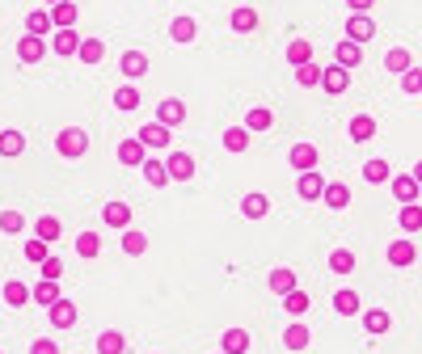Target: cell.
I'll return each mask as SVG.
<instances>
[{
	"mask_svg": "<svg viewBox=\"0 0 422 354\" xmlns=\"http://www.w3.org/2000/svg\"><path fill=\"white\" fill-rule=\"evenodd\" d=\"M55 148H59V156L76 160V156H85V148H89V135H85L80 127H63V131L55 135Z\"/></svg>",
	"mask_w": 422,
	"mask_h": 354,
	"instance_id": "1",
	"label": "cell"
},
{
	"mask_svg": "<svg viewBox=\"0 0 422 354\" xmlns=\"http://www.w3.org/2000/svg\"><path fill=\"white\" fill-rule=\"evenodd\" d=\"M372 34H376V21H372L368 13H351V21H347V38L364 46V42H368Z\"/></svg>",
	"mask_w": 422,
	"mask_h": 354,
	"instance_id": "2",
	"label": "cell"
},
{
	"mask_svg": "<svg viewBox=\"0 0 422 354\" xmlns=\"http://www.w3.org/2000/svg\"><path fill=\"white\" fill-rule=\"evenodd\" d=\"M165 169H169V182H190V177H194V156L173 152V156L165 160Z\"/></svg>",
	"mask_w": 422,
	"mask_h": 354,
	"instance_id": "3",
	"label": "cell"
},
{
	"mask_svg": "<svg viewBox=\"0 0 422 354\" xmlns=\"http://www.w3.org/2000/svg\"><path fill=\"white\" fill-rule=\"evenodd\" d=\"M46 312H51V325H55V329H72V325H76V304L63 300V296H59Z\"/></svg>",
	"mask_w": 422,
	"mask_h": 354,
	"instance_id": "4",
	"label": "cell"
},
{
	"mask_svg": "<svg viewBox=\"0 0 422 354\" xmlns=\"http://www.w3.org/2000/svg\"><path fill=\"white\" fill-rule=\"evenodd\" d=\"M347 84H351V72L347 68H321V89L325 93H347Z\"/></svg>",
	"mask_w": 422,
	"mask_h": 354,
	"instance_id": "5",
	"label": "cell"
},
{
	"mask_svg": "<svg viewBox=\"0 0 422 354\" xmlns=\"http://www.w3.org/2000/svg\"><path fill=\"white\" fill-rule=\"evenodd\" d=\"M182 118H186V106H182L178 97H165V101L156 106V122H165L169 131H173V127H178Z\"/></svg>",
	"mask_w": 422,
	"mask_h": 354,
	"instance_id": "6",
	"label": "cell"
},
{
	"mask_svg": "<svg viewBox=\"0 0 422 354\" xmlns=\"http://www.w3.org/2000/svg\"><path fill=\"white\" fill-rule=\"evenodd\" d=\"M144 148H169V127L165 122H148V127H139V135H135Z\"/></svg>",
	"mask_w": 422,
	"mask_h": 354,
	"instance_id": "7",
	"label": "cell"
},
{
	"mask_svg": "<svg viewBox=\"0 0 422 354\" xmlns=\"http://www.w3.org/2000/svg\"><path fill=\"white\" fill-rule=\"evenodd\" d=\"M418 182H414V173H402V177H393V198L406 207V203H418Z\"/></svg>",
	"mask_w": 422,
	"mask_h": 354,
	"instance_id": "8",
	"label": "cell"
},
{
	"mask_svg": "<svg viewBox=\"0 0 422 354\" xmlns=\"http://www.w3.org/2000/svg\"><path fill=\"white\" fill-rule=\"evenodd\" d=\"M42 55H46V42H42V38H34V34H25V38L17 42V59H21V63H38Z\"/></svg>",
	"mask_w": 422,
	"mask_h": 354,
	"instance_id": "9",
	"label": "cell"
},
{
	"mask_svg": "<svg viewBox=\"0 0 422 354\" xmlns=\"http://www.w3.org/2000/svg\"><path fill=\"white\" fill-rule=\"evenodd\" d=\"M334 59H338V68H355V63H364V51H359V42H351V38H342L338 42V51H334Z\"/></svg>",
	"mask_w": 422,
	"mask_h": 354,
	"instance_id": "10",
	"label": "cell"
},
{
	"mask_svg": "<svg viewBox=\"0 0 422 354\" xmlns=\"http://www.w3.org/2000/svg\"><path fill=\"white\" fill-rule=\"evenodd\" d=\"M296 190H300V198H321V194H325V182H321L317 169H309V173H300Z\"/></svg>",
	"mask_w": 422,
	"mask_h": 354,
	"instance_id": "11",
	"label": "cell"
},
{
	"mask_svg": "<svg viewBox=\"0 0 422 354\" xmlns=\"http://www.w3.org/2000/svg\"><path fill=\"white\" fill-rule=\"evenodd\" d=\"M118 68H123V76H131V80H135V76H144V72H148V55H144V51H127V55L118 59Z\"/></svg>",
	"mask_w": 422,
	"mask_h": 354,
	"instance_id": "12",
	"label": "cell"
},
{
	"mask_svg": "<svg viewBox=\"0 0 422 354\" xmlns=\"http://www.w3.org/2000/svg\"><path fill=\"white\" fill-rule=\"evenodd\" d=\"M372 135H376V118H372V114H355V118H351V139H355V144H368Z\"/></svg>",
	"mask_w": 422,
	"mask_h": 354,
	"instance_id": "13",
	"label": "cell"
},
{
	"mask_svg": "<svg viewBox=\"0 0 422 354\" xmlns=\"http://www.w3.org/2000/svg\"><path fill=\"white\" fill-rule=\"evenodd\" d=\"M287 160H292L300 173H309V169H317V148H313V144H296Z\"/></svg>",
	"mask_w": 422,
	"mask_h": 354,
	"instance_id": "14",
	"label": "cell"
},
{
	"mask_svg": "<svg viewBox=\"0 0 422 354\" xmlns=\"http://www.w3.org/2000/svg\"><path fill=\"white\" fill-rule=\"evenodd\" d=\"M266 211H271V198H266V194H245V198H241V215H245V220H262Z\"/></svg>",
	"mask_w": 422,
	"mask_h": 354,
	"instance_id": "15",
	"label": "cell"
},
{
	"mask_svg": "<svg viewBox=\"0 0 422 354\" xmlns=\"http://www.w3.org/2000/svg\"><path fill=\"white\" fill-rule=\"evenodd\" d=\"M271 291H275V296H287V291H296V270H292V266H279V270H271Z\"/></svg>",
	"mask_w": 422,
	"mask_h": 354,
	"instance_id": "16",
	"label": "cell"
},
{
	"mask_svg": "<svg viewBox=\"0 0 422 354\" xmlns=\"http://www.w3.org/2000/svg\"><path fill=\"white\" fill-rule=\"evenodd\" d=\"M30 300L42 304V308H51V304L59 300V283H55V279H42L38 287H30Z\"/></svg>",
	"mask_w": 422,
	"mask_h": 354,
	"instance_id": "17",
	"label": "cell"
},
{
	"mask_svg": "<svg viewBox=\"0 0 422 354\" xmlns=\"http://www.w3.org/2000/svg\"><path fill=\"white\" fill-rule=\"evenodd\" d=\"M309 342H313V329H309V325H287V329H283V346H287V350H304Z\"/></svg>",
	"mask_w": 422,
	"mask_h": 354,
	"instance_id": "18",
	"label": "cell"
},
{
	"mask_svg": "<svg viewBox=\"0 0 422 354\" xmlns=\"http://www.w3.org/2000/svg\"><path fill=\"white\" fill-rule=\"evenodd\" d=\"M51 21H55L59 30H72V25H76V4H72V0L51 4Z\"/></svg>",
	"mask_w": 422,
	"mask_h": 354,
	"instance_id": "19",
	"label": "cell"
},
{
	"mask_svg": "<svg viewBox=\"0 0 422 354\" xmlns=\"http://www.w3.org/2000/svg\"><path fill=\"white\" fill-rule=\"evenodd\" d=\"M51 51H55V55H76V51H80V38H76V30H59V34L51 38Z\"/></svg>",
	"mask_w": 422,
	"mask_h": 354,
	"instance_id": "20",
	"label": "cell"
},
{
	"mask_svg": "<svg viewBox=\"0 0 422 354\" xmlns=\"http://www.w3.org/2000/svg\"><path fill=\"white\" fill-rule=\"evenodd\" d=\"M385 68H389V72H397V76H402V72H410V68H414V55H410V51H406V46H393V51H389V55H385Z\"/></svg>",
	"mask_w": 422,
	"mask_h": 354,
	"instance_id": "21",
	"label": "cell"
},
{
	"mask_svg": "<svg viewBox=\"0 0 422 354\" xmlns=\"http://www.w3.org/2000/svg\"><path fill=\"white\" fill-rule=\"evenodd\" d=\"M101 220H106L110 228H127V224H131V207H127V203H106Z\"/></svg>",
	"mask_w": 422,
	"mask_h": 354,
	"instance_id": "22",
	"label": "cell"
},
{
	"mask_svg": "<svg viewBox=\"0 0 422 354\" xmlns=\"http://www.w3.org/2000/svg\"><path fill=\"white\" fill-rule=\"evenodd\" d=\"M414 258H418V253H414V241H393V245H389V262H393V266H414Z\"/></svg>",
	"mask_w": 422,
	"mask_h": 354,
	"instance_id": "23",
	"label": "cell"
},
{
	"mask_svg": "<svg viewBox=\"0 0 422 354\" xmlns=\"http://www.w3.org/2000/svg\"><path fill=\"white\" fill-rule=\"evenodd\" d=\"M220 346H224V354H245L249 350V334H245V329H224V342H220Z\"/></svg>",
	"mask_w": 422,
	"mask_h": 354,
	"instance_id": "24",
	"label": "cell"
},
{
	"mask_svg": "<svg viewBox=\"0 0 422 354\" xmlns=\"http://www.w3.org/2000/svg\"><path fill=\"white\" fill-rule=\"evenodd\" d=\"M118 160H123V165H144V160H148V156H144V144H139V139H123V144H118Z\"/></svg>",
	"mask_w": 422,
	"mask_h": 354,
	"instance_id": "25",
	"label": "cell"
},
{
	"mask_svg": "<svg viewBox=\"0 0 422 354\" xmlns=\"http://www.w3.org/2000/svg\"><path fill=\"white\" fill-rule=\"evenodd\" d=\"M321 198H325V203H330L334 211H342V207L351 203V190H347L342 182H325V194H321Z\"/></svg>",
	"mask_w": 422,
	"mask_h": 354,
	"instance_id": "26",
	"label": "cell"
},
{
	"mask_svg": "<svg viewBox=\"0 0 422 354\" xmlns=\"http://www.w3.org/2000/svg\"><path fill=\"white\" fill-rule=\"evenodd\" d=\"M25 152V135L21 131H0V156H21Z\"/></svg>",
	"mask_w": 422,
	"mask_h": 354,
	"instance_id": "27",
	"label": "cell"
},
{
	"mask_svg": "<svg viewBox=\"0 0 422 354\" xmlns=\"http://www.w3.org/2000/svg\"><path fill=\"white\" fill-rule=\"evenodd\" d=\"M397 224H402V232H418L422 228V207L418 203H406L402 215H397Z\"/></svg>",
	"mask_w": 422,
	"mask_h": 354,
	"instance_id": "28",
	"label": "cell"
},
{
	"mask_svg": "<svg viewBox=\"0 0 422 354\" xmlns=\"http://www.w3.org/2000/svg\"><path fill=\"white\" fill-rule=\"evenodd\" d=\"M232 30L237 34H254L258 30V13L254 8H232Z\"/></svg>",
	"mask_w": 422,
	"mask_h": 354,
	"instance_id": "29",
	"label": "cell"
},
{
	"mask_svg": "<svg viewBox=\"0 0 422 354\" xmlns=\"http://www.w3.org/2000/svg\"><path fill=\"white\" fill-rule=\"evenodd\" d=\"M51 25H55V21H51V13H42V8H34V13L25 17V34H34V38H42Z\"/></svg>",
	"mask_w": 422,
	"mask_h": 354,
	"instance_id": "30",
	"label": "cell"
},
{
	"mask_svg": "<svg viewBox=\"0 0 422 354\" xmlns=\"http://www.w3.org/2000/svg\"><path fill=\"white\" fill-rule=\"evenodd\" d=\"M271 122H275V114H271L266 106H254V110L245 114V131H266Z\"/></svg>",
	"mask_w": 422,
	"mask_h": 354,
	"instance_id": "31",
	"label": "cell"
},
{
	"mask_svg": "<svg viewBox=\"0 0 422 354\" xmlns=\"http://www.w3.org/2000/svg\"><path fill=\"white\" fill-rule=\"evenodd\" d=\"M364 177L372 182V186H380V182H389L393 173H389V160H380V156H372L368 165H364Z\"/></svg>",
	"mask_w": 422,
	"mask_h": 354,
	"instance_id": "32",
	"label": "cell"
},
{
	"mask_svg": "<svg viewBox=\"0 0 422 354\" xmlns=\"http://www.w3.org/2000/svg\"><path fill=\"white\" fill-rule=\"evenodd\" d=\"M59 232H63V228H59V220H55V215H42V220L34 224V236H38V241H46V245H51V241H59Z\"/></svg>",
	"mask_w": 422,
	"mask_h": 354,
	"instance_id": "33",
	"label": "cell"
},
{
	"mask_svg": "<svg viewBox=\"0 0 422 354\" xmlns=\"http://www.w3.org/2000/svg\"><path fill=\"white\" fill-rule=\"evenodd\" d=\"M389 325H393V321H389V312H385V308L364 312V329H368V334H389Z\"/></svg>",
	"mask_w": 422,
	"mask_h": 354,
	"instance_id": "34",
	"label": "cell"
},
{
	"mask_svg": "<svg viewBox=\"0 0 422 354\" xmlns=\"http://www.w3.org/2000/svg\"><path fill=\"white\" fill-rule=\"evenodd\" d=\"M101 55H106V46H101L97 38H85V42H80V51H76V59H80V63H101Z\"/></svg>",
	"mask_w": 422,
	"mask_h": 354,
	"instance_id": "35",
	"label": "cell"
},
{
	"mask_svg": "<svg viewBox=\"0 0 422 354\" xmlns=\"http://www.w3.org/2000/svg\"><path fill=\"white\" fill-rule=\"evenodd\" d=\"M287 63H296V68H304V63H313V46H309L304 38H296V42L287 46Z\"/></svg>",
	"mask_w": 422,
	"mask_h": 354,
	"instance_id": "36",
	"label": "cell"
},
{
	"mask_svg": "<svg viewBox=\"0 0 422 354\" xmlns=\"http://www.w3.org/2000/svg\"><path fill=\"white\" fill-rule=\"evenodd\" d=\"M224 148H228V152H245V148H249V131H245V127H228V131H224Z\"/></svg>",
	"mask_w": 422,
	"mask_h": 354,
	"instance_id": "37",
	"label": "cell"
},
{
	"mask_svg": "<svg viewBox=\"0 0 422 354\" xmlns=\"http://www.w3.org/2000/svg\"><path fill=\"white\" fill-rule=\"evenodd\" d=\"M144 177H148V186H165L169 182V169H165V160H144Z\"/></svg>",
	"mask_w": 422,
	"mask_h": 354,
	"instance_id": "38",
	"label": "cell"
},
{
	"mask_svg": "<svg viewBox=\"0 0 422 354\" xmlns=\"http://www.w3.org/2000/svg\"><path fill=\"white\" fill-rule=\"evenodd\" d=\"M76 253H80V258H97V253H101V236H97V232H80V236H76Z\"/></svg>",
	"mask_w": 422,
	"mask_h": 354,
	"instance_id": "39",
	"label": "cell"
},
{
	"mask_svg": "<svg viewBox=\"0 0 422 354\" xmlns=\"http://www.w3.org/2000/svg\"><path fill=\"white\" fill-rule=\"evenodd\" d=\"M330 270H334V274H351V270H355V253H351V249H334V253H330Z\"/></svg>",
	"mask_w": 422,
	"mask_h": 354,
	"instance_id": "40",
	"label": "cell"
},
{
	"mask_svg": "<svg viewBox=\"0 0 422 354\" xmlns=\"http://www.w3.org/2000/svg\"><path fill=\"white\" fill-rule=\"evenodd\" d=\"M4 300H8L13 308H21V304H30V287L17 283V279H8V283H4Z\"/></svg>",
	"mask_w": 422,
	"mask_h": 354,
	"instance_id": "41",
	"label": "cell"
},
{
	"mask_svg": "<svg viewBox=\"0 0 422 354\" xmlns=\"http://www.w3.org/2000/svg\"><path fill=\"white\" fill-rule=\"evenodd\" d=\"M309 304H313V300H309V291H287V296H283V308H287L292 317H304V312H309Z\"/></svg>",
	"mask_w": 422,
	"mask_h": 354,
	"instance_id": "42",
	"label": "cell"
},
{
	"mask_svg": "<svg viewBox=\"0 0 422 354\" xmlns=\"http://www.w3.org/2000/svg\"><path fill=\"white\" fill-rule=\"evenodd\" d=\"M169 34H173V42H194V21L190 17H173Z\"/></svg>",
	"mask_w": 422,
	"mask_h": 354,
	"instance_id": "43",
	"label": "cell"
},
{
	"mask_svg": "<svg viewBox=\"0 0 422 354\" xmlns=\"http://www.w3.org/2000/svg\"><path fill=\"white\" fill-rule=\"evenodd\" d=\"M123 334H114V329H106L101 338H97V354H123Z\"/></svg>",
	"mask_w": 422,
	"mask_h": 354,
	"instance_id": "44",
	"label": "cell"
},
{
	"mask_svg": "<svg viewBox=\"0 0 422 354\" xmlns=\"http://www.w3.org/2000/svg\"><path fill=\"white\" fill-rule=\"evenodd\" d=\"M144 249H148V236H144V232H123V253L139 258Z\"/></svg>",
	"mask_w": 422,
	"mask_h": 354,
	"instance_id": "45",
	"label": "cell"
},
{
	"mask_svg": "<svg viewBox=\"0 0 422 354\" xmlns=\"http://www.w3.org/2000/svg\"><path fill=\"white\" fill-rule=\"evenodd\" d=\"M334 308H338L342 317H355V312H359V296H355V291H338V296H334Z\"/></svg>",
	"mask_w": 422,
	"mask_h": 354,
	"instance_id": "46",
	"label": "cell"
},
{
	"mask_svg": "<svg viewBox=\"0 0 422 354\" xmlns=\"http://www.w3.org/2000/svg\"><path fill=\"white\" fill-rule=\"evenodd\" d=\"M296 84H304V89L321 84V68H317V63H304V68H296Z\"/></svg>",
	"mask_w": 422,
	"mask_h": 354,
	"instance_id": "47",
	"label": "cell"
},
{
	"mask_svg": "<svg viewBox=\"0 0 422 354\" xmlns=\"http://www.w3.org/2000/svg\"><path fill=\"white\" fill-rule=\"evenodd\" d=\"M114 106H118V110H135V106H139V89H131V84H123V89L114 93Z\"/></svg>",
	"mask_w": 422,
	"mask_h": 354,
	"instance_id": "48",
	"label": "cell"
},
{
	"mask_svg": "<svg viewBox=\"0 0 422 354\" xmlns=\"http://www.w3.org/2000/svg\"><path fill=\"white\" fill-rule=\"evenodd\" d=\"M25 228V220H21V211H0V232H21Z\"/></svg>",
	"mask_w": 422,
	"mask_h": 354,
	"instance_id": "49",
	"label": "cell"
},
{
	"mask_svg": "<svg viewBox=\"0 0 422 354\" xmlns=\"http://www.w3.org/2000/svg\"><path fill=\"white\" fill-rule=\"evenodd\" d=\"M46 258H51V253H46V241H38V236L25 241V262H38V266H42Z\"/></svg>",
	"mask_w": 422,
	"mask_h": 354,
	"instance_id": "50",
	"label": "cell"
},
{
	"mask_svg": "<svg viewBox=\"0 0 422 354\" xmlns=\"http://www.w3.org/2000/svg\"><path fill=\"white\" fill-rule=\"evenodd\" d=\"M402 89L414 97V93H422V68H410V72H402Z\"/></svg>",
	"mask_w": 422,
	"mask_h": 354,
	"instance_id": "51",
	"label": "cell"
},
{
	"mask_svg": "<svg viewBox=\"0 0 422 354\" xmlns=\"http://www.w3.org/2000/svg\"><path fill=\"white\" fill-rule=\"evenodd\" d=\"M59 274H63V262H59V258H46V262H42V279H55V283H59Z\"/></svg>",
	"mask_w": 422,
	"mask_h": 354,
	"instance_id": "52",
	"label": "cell"
},
{
	"mask_svg": "<svg viewBox=\"0 0 422 354\" xmlns=\"http://www.w3.org/2000/svg\"><path fill=\"white\" fill-rule=\"evenodd\" d=\"M30 354H59V346H55L51 338H38V342L30 346Z\"/></svg>",
	"mask_w": 422,
	"mask_h": 354,
	"instance_id": "53",
	"label": "cell"
},
{
	"mask_svg": "<svg viewBox=\"0 0 422 354\" xmlns=\"http://www.w3.org/2000/svg\"><path fill=\"white\" fill-rule=\"evenodd\" d=\"M347 4H351V13H368V8H372L376 0H347Z\"/></svg>",
	"mask_w": 422,
	"mask_h": 354,
	"instance_id": "54",
	"label": "cell"
},
{
	"mask_svg": "<svg viewBox=\"0 0 422 354\" xmlns=\"http://www.w3.org/2000/svg\"><path fill=\"white\" fill-rule=\"evenodd\" d=\"M414 182H418V186H422V160H418V165H414Z\"/></svg>",
	"mask_w": 422,
	"mask_h": 354,
	"instance_id": "55",
	"label": "cell"
},
{
	"mask_svg": "<svg viewBox=\"0 0 422 354\" xmlns=\"http://www.w3.org/2000/svg\"><path fill=\"white\" fill-rule=\"evenodd\" d=\"M46 4H59V0H46Z\"/></svg>",
	"mask_w": 422,
	"mask_h": 354,
	"instance_id": "56",
	"label": "cell"
},
{
	"mask_svg": "<svg viewBox=\"0 0 422 354\" xmlns=\"http://www.w3.org/2000/svg\"><path fill=\"white\" fill-rule=\"evenodd\" d=\"M220 354H224V350H220Z\"/></svg>",
	"mask_w": 422,
	"mask_h": 354,
	"instance_id": "57",
	"label": "cell"
}]
</instances>
